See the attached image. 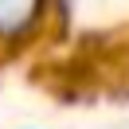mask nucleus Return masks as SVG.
Returning <instances> with one entry per match:
<instances>
[{"mask_svg":"<svg viewBox=\"0 0 129 129\" xmlns=\"http://www.w3.org/2000/svg\"><path fill=\"white\" fill-rule=\"evenodd\" d=\"M47 0H0V39L27 35L43 16Z\"/></svg>","mask_w":129,"mask_h":129,"instance_id":"1","label":"nucleus"}]
</instances>
